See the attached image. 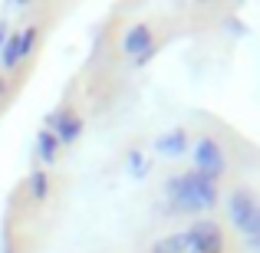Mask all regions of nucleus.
<instances>
[{"instance_id": "39448f33", "label": "nucleus", "mask_w": 260, "mask_h": 253, "mask_svg": "<svg viewBox=\"0 0 260 253\" xmlns=\"http://www.w3.org/2000/svg\"><path fill=\"white\" fill-rule=\"evenodd\" d=\"M194 165H198L194 168L198 174L217 181V174L224 171V152H221V145H217L214 138H201L194 145Z\"/></svg>"}, {"instance_id": "20e7f679", "label": "nucleus", "mask_w": 260, "mask_h": 253, "mask_svg": "<svg viewBox=\"0 0 260 253\" xmlns=\"http://www.w3.org/2000/svg\"><path fill=\"white\" fill-rule=\"evenodd\" d=\"M184 243L191 253H217L221 250V230L211 221H194L184 234Z\"/></svg>"}, {"instance_id": "4468645a", "label": "nucleus", "mask_w": 260, "mask_h": 253, "mask_svg": "<svg viewBox=\"0 0 260 253\" xmlns=\"http://www.w3.org/2000/svg\"><path fill=\"white\" fill-rule=\"evenodd\" d=\"M4 43H7V26L0 23V46H4Z\"/></svg>"}, {"instance_id": "f257e3e1", "label": "nucleus", "mask_w": 260, "mask_h": 253, "mask_svg": "<svg viewBox=\"0 0 260 253\" xmlns=\"http://www.w3.org/2000/svg\"><path fill=\"white\" fill-rule=\"evenodd\" d=\"M165 194L172 201V210L181 214H198V210H211L217 201V181L188 171V174H175L165 181Z\"/></svg>"}, {"instance_id": "9d476101", "label": "nucleus", "mask_w": 260, "mask_h": 253, "mask_svg": "<svg viewBox=\"0 0 260 253\" xmlns=\"http://www.w3.org/2000/svg\"><path fill=\"white\" fill-rule=\"evenodd\" d=\"M30 194L37 197V201H43V197L50 194V177H46L43 171H33L30 174Z\"/></svg>"}, {"instance_id": "6e6552de", "label": "nucleus", "mask_w": 260, "mask_h": 253, "mask_svg": "<svg viewBox=\"0 0 260 253\" xmlns=\"http://www.w3.org/2000/svg\"><path fill=\"white\" fill-rule=\"evenodd\" d=\"M56 152H59L56 135H53L50 128H43V132L37 135V155H40V161H43V165H53V161H56Z\"/></svg>"}, {"instance_id": "7ed1b4c3", "label": "nucleus", "mask_w": 260, "mask_h": 253, "mask_svg": "<svg viewBox=\"0 0 260 253\" xmlns=\"http://www.w3.org/2000/svg\"><path fill=\"white\" fill-rule=\"evenodd\" d=\"M33 46H37V26H26V30L13 33V37H7V43L0 46V66H4V69H13V66H20L26 56H30Z\"/></svg>"}, {"instance_id": "423d86ee", "label": "nucleus", "mask_w": 260, "mask_h": 253, "mask_svg": "<svg viewBox=\"0 0 260 253\" xmlns=\"http://www.w3.org/2000/svg\"><path fill=\"white\" fill-rule=\"evenodd\" d=\"M46 128L56 135L59 145H73V141L83 135V119L73 115L70 109H59V112H53L50 119H46Z\"/></svg>"}, {"instance_id": "ddd939ff", "label": "nucleus", "mask_w": 260, "mask_h": 253, "mask_svg": "<svg viewBox=\"0 0 260 253\" xmlns=\"http://www.w3.org/2000/svg\"><path fill=\"white\" fill-rule=\"evenodd\" d=\"M247 243H250L254 250H260V227L254 230V234H247Z\"/></svg>"}, {"instance_id": "f03ea898", "label": "nucleus", "mask_w": 260, "mask_h": 253, "mask_svg": "<svg viewBox=\"0 0 260 253\" xmlns=\"http://www.w3.org/2000/svg\"><path fill=\"white\" fill-rule=\"evenodd\" d=\"M228 214H231V224H234L237 230H241L244 237L247 234H254V230L260 227V201L250 191H234L231 194V201H228Z\"/></svg>"}, {"instance_id": "9b49d317", "label": "nucleus", "mask_w": 260, "mask_h": 253, "mask_svg": "<svg viewBox=\"0 0 260 253\" xmlns=\"http://www.w3.org/2000/svg\"><path fill=\"white\" fill-rule=\"evenodd\" d=\"M188 243H184V234H175V237H165L161 243H155V253H184Z\"/></svg>"}, {"instance_id": "f8f14e48", "label": "nucleus", "mask_w": 260, "mask_h": 253, "mask_svg": "<svg viewBox=\"0 0 260 253\" xmlns=\"http://www.w3.org/2000/svg\"><path fill=\"white\" fill-rule=\"evenodd\" d=\"M128 171H132V174H145V171H148V165H145V158H142V152H132V155H128Z\"/></svg>"}, {"instance_id": "0eeeda50", "label": "nucleus", "mask_w": 260, "mask_h": 253, "mask_svg": "<svg viewBox=\"0 0 260 253\" xmlns=\"http://www.w3.org/2000/svg\"><path fill=\"white\" fill-rule=\"evenodd\" d=\"M122 50H125L128 56H135L139 63H145V59L152 56V50H155L152 30H148V26H132V30L125 33V40H122Z\"/></svg>"}, {"instance_id": "2eb2a0df", "label": "nucleus", "mask_w": 260, "mask_h": 253, "mask_svg": "<svg viewBox=\"0 0 260 253\" xmlns=\"http://www.w3.org/2000/svg\"><path fill=\"white\" fill-rule=\"evenodd\" d=\"M0 89H4V83H0Z\"/></svg>"}, {"instance_id": "1a4fd4ad", "label": "nucleus", "mask_w": 260, "mask_h": 253, "mask_svg": "<svg viewBox=\"0 0 260 253\" xmlns=\"http://www.w3.org/2000/svg\"><path fill=\"white\" fill-rule=\"evenodd\" d=\"M184 148H188V135H184L181 128H175V132H168V135L158 138V152L161 155H181Z\"/></svg>"}]
</instances>
